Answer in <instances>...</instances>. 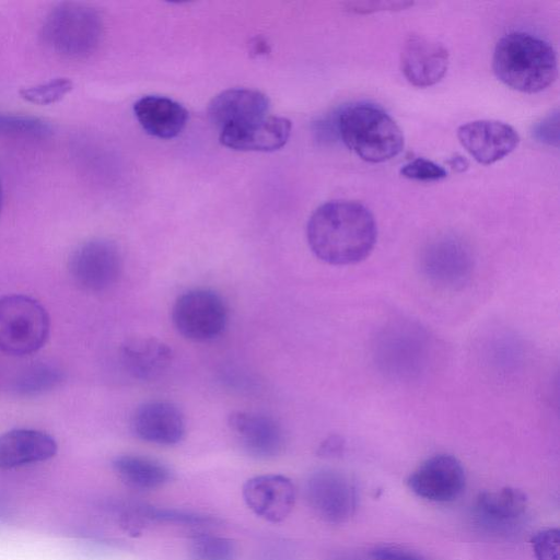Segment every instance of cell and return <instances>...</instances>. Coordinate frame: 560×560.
<instances>
[{"label": "cell", "mask_w": 560, "mask_h": 560, "mask_svg": "<svg viewBox=\"0 0 560 560\" xmlns=\"http://www.w3.org/2000/svg\"><path fill=\"white\" fill-rule=\"evenodd\" d=\"M306 238L313 254L334 266L357 264L373 250L377 226L362 203L334 200L319 206L310 217Z\"/></svg>", "instance_id": "6da1fadb"}, {"label": "cell", "mask_w": 560, "mask_h": 560, "mask_svg": "<svg viewBox=\"0 0 560 560\" xmlns=\"http://www.w3.org/2000/svg\"><path fill=\"white\" fill-rule=\"evenodd\" d=\"M492 69L509 88L523 93H538L555 81L557 56L547 40L525 32H512L498 40Z\"/></svg>", "instance_id": "7a4b0ae2"}, {"label": "cell", "mask_w": 560, "mask_h": 560, "mask_svg": "<svg viewBox=\"0 0 560 560\" xmlns=\"http://www.w3.org/2000/svg\"><path fill=\"white\" fill-rule=\"evenodd\" d=\"M335 127L343 143L365 162L389 161L404 149L400 127L374 104L347 106L338 114Z\"/></svg>", "instance_id": "3957f363"}, {"label": "cell", "mask_w": 560, "mask_h": 560, "mask_svg": "<svg viewBox=\"0 0 560 560\" xmlns=\"http://www.w3.org/2000/svg\"><path fill=\"white\" fill-rule=\"evenodd\" d=\"M103 20L92 7L79 2H61L46 15L42 26L45 45L55 54L82 59L100 46Z\"/></svg>", "instance_id": "277c9868"}, {"label": "cell", "mask_w": 560, "mask_h": 560, "mask_svg": "<svg viewBox=\"0 0 560 560\" xmlns=\"http://www.w3.org/2000/svg\"><path fill=\"white\" fill-rule=\"evenodd\" d=\"M50 322L45 307L23 294L0 298V351L24 357L38 351L46 342Z\"/></svg>", "instance_id": "5b68a950"}, {"label": "cell", "mask_w": 560, "mask_h": 560, "mask_svg": "<svg viewBox=\"0 0 560 560\" xmlns=\"http://www.w3.org/2000/svg\"><path fill=\"white\" fill-rule=\"evenodd\" d=\"M172 322L186 339L207 342L214 340L224 331L228 308L223 299L213 290L190 289L174 302Z\"/></svg>", "instance_id": "8992f818"}, {"label": "cell", "mask_w": 560, "mask_h": 560, "mask_svg": "<svg viewBox=\"0 0 560 560\" xmlns=\"http://www.w3.org/2000/svg\"><path fill=\"white\" fill-rule=\"evenodd\" d=\"M68 268L78 287L89 292H102L118 281L122 270V257L115 242L93 238L73 250Z\"/></svg>", "instance_id": "52a82bcc"}, {"label": "cell", "mask_w": 560, "mask_h": 560, "mask_svg": "<svg viewBox=\"0 0 560 560\" xmlns=\"http://www.w3.org/2000/svg\"><path fill=\"white\" fill-rule=\"evenodd\" d=\"M304 493L313 513L330 524L347 522L354 514L359 501L351 479L332 469H320L310 475Z\"/></svg>", "instance_id": "ba28073f"}, {"label": "cell", "mask_w": 560, "mask_h": 560, "mask_svg": "<svg viewBox=\"0 0 560 560\" xmlns=\"http://www.w3.org/2000/svg\"><path fill=\"white\" fill-rule=\"evenodd\" d=\"M407 483L420 498L433 502H450L463 492L466 475L456 457L438 454L419 465L410 474Z\"/></svg>", "instance_id": "9c48e42d"}, {"label": "cell", "mask_w": 560, "mask_h": 560, "mask_svg": "<svg viewBox=\"0 0 560 560\" xmlns=\"http://www.w3.org/2000/svg\"><path fill=\"white\" fill-rule=\"evenodd\" d=\"M242 495L248 509L258 517L278 524L293 510L296 489L292 480L280 474H264L245 481Z\"/></svg>", "instance_id": "30bf717a"}, {"label": "cell", "mask_w": 560, "mask_h": 560, "mask_svg": "<svg viewBox=\"0 0 560 560\" xmlns=\"http://www.w3.org/2000/svg\"><path fill=\"white\" fill-rule=\"evenodd\" d=\"M457 138L464 149L480 164H493L511 152L520 142L516 130L499 120L480 119L462 125Z\"/></svg>", "instance_id": "8fae6325"}, {"label": "cell", "mask_w": 560, "mask_h": 560, "mask_svg": "<svg viewBox=\"0 0 560 560\" xmlns=\"http://www.w3.org/2000/svg\"><path fill=\"white\" fill-rule=\"evenodd\" d=\"M228 425L238 445L247 455L258 459H270L284 448V433L271 417L249 411H233Z\"/></svg>", "instance_id": "7c38bea8"}, {"label": "cell", "mask_w": 560, "mask_h": 560, "mask_svg": "<svg viewBox=\"0 0 560 560\" xmlns=\"http://www.w3.org/2000/svg\"><path fill=\"white\" fill-rule=\"evenodd\" d=\"M450 55L439 42L422 35H409L401 47L400 69L409 83L429 88L442 80L447 71Z\"/></svg>", "instance_id": "4fadbf2b"}, {"label": "cell", "mask_w": 560, "mask_h": 560, "mask_svg": "<svg viewBox=\"0 0 560 560\" xmlns=\"http://www.w3.org/2000/svg\"><path fill=\"white\" fill-rule=\"evenodd\" d=\"M421 268L433 283L454 289L463 285L470 277L472 257L463 242L454 237H442L425 248Z\"/></svg>", "instance_id": "5bb4252c"}, {"label": "cell", "mask_w": 560, "mask_h": 560, "mask_svg": "<svg viewBox=\"0 0 560 560\" xmlns=\"http://www.w3.org/2000/svg\"><path fill=\"white\" fill-rule=\"evenodd\" d=\"M130 428L139 440L162 446L178 444L186 432L183 412L167 400L140 405L131 416Z\"/></svg>", "instance_id": "9a60e30c"}, {"label": "cell", "mask_w": 560, "mask_h": 560, "mask_svg": "<svg viewBox=\"0 0 560 560\" xmlns=\"http://www.w3.org/2000/svg\"><path fill=\"white\" fill-rule=\"evenodd\" d=\"M291 133V121L267 115L264 118L222 129L220 142L233 150L269 152L282 148Z\"/></svg>", "instance_id": "2e32d148"}, {"label": "cell", "mask_w": 560, "mask_h": 560, "mask_svg": "<svg viewBox=\"0 0 560 560\" xmlns=\"http://www.w3.org/2000/svg\"><path fill=\"white\" fill-rule=\"evenodd\" d=\"M269 100L252 89H230L215 95L208 107L210 121L220 130L244 125L268 115Z\"/></svg>", "instance_id": "e0dca14e"}, {"label": "cell", "mask_w": 560, "mask_h": 560, "mask_svg": "<svg viewBox=\"0 0 560 560\" xmlns=\"http://www.w3.org/2000/svg\"><path fill=\"white\" fill-rule=\"evenodd\" d=\"M173 350L164 341L151 336H135L125 340L119 359L125 371L139 381L161 377L173 362Z\"/></svg>", "instance_id": "ac0fdd59"}, {"label": "cell", "mask_w": 560, "mask_h": 560, "mask_svg": "<svg viewBox=\"0 0 560 560\" xmlns=\"http://www.w3.org/2000/svg\"><path fill=\"white\" fill-rule=\"evenodd\" d=\"M58 451L56 440L35 429H12L0 435V468L13 469L52 458Z\"/></svg>", "instance_id": "d6986e66"}, {"label": "cell", "mask_w": 560, "mask_h": 560, "mask_svg": "<svg viewBox=\"0 0 560 560\" xmlns=\"http://www.w3.org/2000/svg\"><path fill=\"white\" fill-rule=\"evenodd\" d=\"M133 113L142 129L159 139L177 137L188 121V112L182 104L160 95L139 98Z\"/></svg>", "instance_id": "ffe728a7"}, {"label": "cell", "mask_w": 560, "mask_h": 560, "mask_svg": "<svg viewBox=\"0 0 560 560\" xmlns=\"http://www.w3.org/2000/svg\"><path fill=\"white\" fill-rule=\"evenodd\" d=\"M527 508L524 492L515 488H502L480 493L475 503V513L481 524L495 530L515 525Z\"/></svg>", "instance_id": "44dd1931"}, {"label": "cell", "mask_w": 560, "mask_h": 560, "mask_svg": "<svg viewBox=\"0 0 560 560\" xmlns=\"http://www.w3.org/2000/svg\"><path fill=\"white\" fill-rule=\"evenodd\" d=\"M112 466L124 485L140 491L159 489L171 479L166 465L143 455H119L113 459Z\"/></svg>", "instance_id": "7402d4cb"}, {"label": "cell", "mask_w": 560, "mask_h": 560, "mask_svg": "<svg viewBox=\"0 0 560 560\" xmlns=\"http://www.w3.org/2000/svg\"><path fill=\"white\" fill-rule=\"evenodd\" d=\"M63 370L51 362H35L20 371L12 381V390L23 397H34L51 392L61 385Z\"/></svg>", "instance_id": "603a6c76"}, {"label": "cell", "mask_w": 560, "mask_h": 560, "mask_svg": "<svg viewBox=\"0 0 560 560\" xmlns=\"http://www.w3.org/2000/svg\"><path fill=\"white\" fill-rule=\"evenodd\" d=\"M188 557L189 560H235L236 551L230 539L199 532L190 541Z\"/></svg>", "instance_id": "cb8c5ba5"}, {"label": "cell", "mask_w": 560, "mask_h": 560, "mask_svg": "<svg viewBox=\"0 0 560 560\" xmlns=\"http://www.w3.org/2000/svg\"><path fill=\"white\" fill-rule=\"evenodd\" d=\"M50 133V125L38 117L0 114V135L43 138Z\"/></svg>", "instance_id": "d4e9b609"}, {"label": "cell", "mask_w": 560, "mask_h": 560, "mask_svg": "<svg viewBox=\"0 0 560 560\" xmlns=\"http://www.w3.org/2000/svg\"><path fill=\"white\" fill-rule=\"evenodd\" d=\"M73 89L68 78H56L45 83L24 88L20 91L23 100L35 105H50L61 101Z\"/></svg>", "instance_id": "484cf974"}, {"label": "cell", "mask_w": 560, "mask_h": 560, "mask_svg": "<svg viewBox=\"0 0 560 560\" xmlns=\"http://www.w3.org/2000/svg\"><path fill=\"white\" fill-rule=\"evenodd\" d=\"M400 174L411 180L428 183L444 179L447 172L443 166L431 160L417 158L406 163L400 168Z\"/></svg>", "instance_id": "4316f807"}, {"label": "cell", "mask_w": 560, "mask_h": 560, "mask_svg": "<svg viewBox=\"0 0 560 560\" xmlns=\"http://www.w3.org/2000/svg\"><path fill=\"white\" fill-rule=\"evenodd\" d=\"M536 560H560V532L548 528L537 533L532 539Z\"/></svg>", "instance_id": "83f0119b"}, {"label": "cell", "mask_w": 560, "mask_h": 560, "mask_svg": "<svg viewBox=\"0 0 560 560\" xmlns=\"http://www.w3.org/2000/svg\"><path fill=\"white\" fill-rule=\"evenodd\" d=\"M558 122L559 114L556 109L535 124L532 131L533 137L542 143L557 147L559 141Z\"/></svg>", "instance_id": "f1b7e54d"}, {"label": "cell", "mask_w": 560, "mask_h": 560, "mask_svg": "<svg viewBox=\"0 0 560 560\" xmlns=\"http://www.w3.org/2000/svg\"><path fill=\"white\" fill-rule=\"evenodd\" d=\"M412 4L413 2L410 1H353L347 2L346 9L353 13L366 14L375 11L407 9Z\"/></svg>", "instance_id": "f546056e"}, {"label": "cell", "mask_w": 560, "mask_h": 560, "mask_svg": "<svg viewBox=\"0 0 560 560\" xmlns=\"http://www.w3.org/2000/svg\"><path fill=\"white\" fill-rule=\"evenodd\" d=\"M374 560H425L412 552L396 547H377L372 550Z\"/></svg>", "instance_id": "4dcf8cb0"}, {"label": "cell", "mask_w": 560, "mask_h": 560, "mask_svg": "<svg viewBox=\"0 0 560 560\" xmlns=\"http://www.w3.org/2000/svg\"><path fill=\"white\" fill-rule=\"evenodd\" d=\"M342 442L339 436L332 435L327 438L319 446L318 454L322 456H334L340 452Z\"/></svg>", "instance_id": "1f68e13d"}, {"label": "cell", "mask_w": 560, "mask_h": 560, "mask_svg": "<svg viewBox=\"0 0 560 560\" xmlns=\"http://www.w3.org/2000/svg\"><path fill=\"white\" fill-rule=\"evenodd\" d=\"M447 164L457 172H464L469 165L467 159L460 154H455L452 156L447 161Z\"/></svg>", "instance_id": "d6a6232c"}, {"label": "cell", "mask_w": 560, "mask_h": 560, "mask_svg": "<svg viewBox=\"0 0 560 560\" xmlns=\"http://www.w3.org/2000/svg\"><path fill=\"white\" fill-rule=\"evenodd\" d=\"M2 203H3V190H2L1 183H0V212L2 209Z\"/></svg>", "instance_id": "836d02e7"}, {"label": "cell", "mask_w": 560, "mask_h": 560, "mask_svg": "<svg viewBox=\"0 0 560 560\" xmlns=\"http://www.w3.org/2000/svg\"><path fill=\"white\" fill-rule=\"evenodd\" d=\"M332 560H354V559L341 557V558H337V559H332Z\"/></svg>", "instance_id": "e575fe53"}]
</instances>
